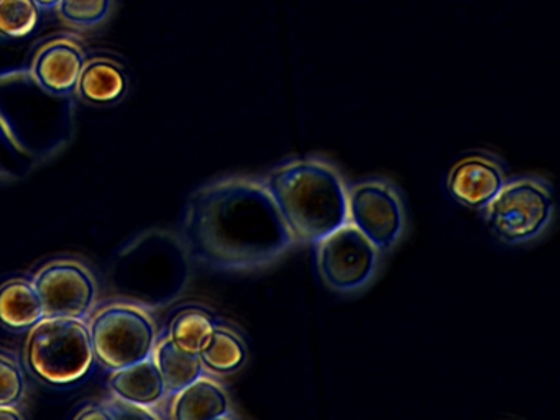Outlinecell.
I'll return each mask as SVG.
<instances>
[{"label": "cell", "mask_w": 560, "mask_h": 420, "mask_svg": "<svg viewBox=\"0 0 560 420\" xmlns=\"http://www.w3.org/2000/svg\"><path fill=\"white\" fill-rule=\"evenodd\" d=\"M27 394V380L21 363L12 354L0 351V404L21 406Z\"/></svg>", "instance_id": "obj_19"}, {"label": "cell", "mask_w": 560, "mask_h": 420, "mask_svg": "<svg viewBox=\"0 0 560 420\" xmlns=\"http://www.w3.org/2000/svg\"><path fill=\"white\" fill-rule=\"evenodd\" d=\"M61 19L74 26H94L109 15L110 0H61Z\"/></svg>", "instance_id": "obj_20"}, {"label": "cell", "mask_w": 560, "mask_h": 420, "mask_svg": "<svg viewBox=\"0 0 560 420\" xmlns=\"http://www.w3.org/2000/svg\"><path fill=\"white\" fill-rule=\"evenodd\" d=\"M214 318L205 308L188 307L173 317L168 337L183 350L199 354L215 327Z\"/></svg>", "instance_id": "obj_17"}, {"label": "cell", "mask_w": 560, "mask_h": 420, "mask_svg": "<svg viewBox=\"0 0 560 420\" xmlns=\"http://www.w3.org/2000/svg\"><path fill=\"white\" fill-rule=\"evenodd\" d=\"M296 245H317L349 222V187L320 158L291 160L261 179Z\"/></svg>", "instance_id": "obj_2"}, {"label": "cell", "mask_w": 560, "mask_h": 420, "mask_svg": "<svg viewBox=\"0 0 560 420\" xmlns=\"http://www.w3.org/2000/svg\"><path fill=\"white\" fill-rule=\"evenodd\" d=\"M129 82L119 62L107 58L84 62L77 91L84 101L94 105H110L126 95Z\"/></svg>", "instance_id": "obj_14"}, {"label": "cell", "mask_w": 560, "mask_h": 420, "mask_svg": "<svg viewBox=\"0 0 560 420\" xmlns=\"http://www.w3.org/2000/svg\"><path fill=\"white\" fill-rule=\"evenodd\" d=\"M320 278L334 291L353 294L375 279L382 253L355 226H340L317 243Z\"/></svg>", "instance_id": "obj_6"}, {"label": "cell", "mask_w": 560, "mask_h": 420, "mask_svg": "<svg viewBox=\"0 0 560 420\" xmlns=\"http://www.w3.org/2000/svg\"><path fill=\"white\" fill-rule=\"evenodd\" d=\"M170 397V419L218 420L234 417L228 390L206 374Z\"/></svg>", "instance_id": "obj_11"}, {"label": "cell", "mask_w": 560, "mask_h": 420, "mask_svg": "<svg viewBox=\"0 0 560 420\" xmlns=\"http://www.w3.org/2000/svg\"><path fill=\"white\" fill-rule=\"evenodd\" d=\"M45 317L44 304L34 282L9 279L0 285V325L11 331H28Z\"/></svg>", "instance_id": "obj_13"}, {"label": "cell", "mask_w": 560, "mask_h": 420, "mask_svg": "<svg viewBox=\"0 0 560 420\" xmlns=\"http://www.w3.org/2000/svg\"><path fill=\"white\" fill-rule=\"evenodd\" d=\"M74 419L114 420L106 400H103V402L86 404V406H83V409L78 410Z\"/></svg>", "instance_id": "obj_22"}, {"label": "cell", "mask_w": 560, "mask_h": 420, "mask_svg": "<svg viewBox=\"0 0 560 420\" xmlns=\"http://www.w3.org/2000/svg\"><path fill=\"white\" fill-rule=\"evenodd\" d=\"M0 419H11V420H21L24 419L21 410H19V406H5V404H0Z\"/></svg>", "instance_id": "obj_23"}, {"label": "cell", "mask_w": 560, "mask_h": 420, "mask_svg": "<svg viewBox=\"0 0 560 420\" xmlns=\"http://www.w3.org/2000/svg\"><path fill=\"white\" fill-rule=\"evenodd\" d=\"M27 334L25 366L42 383L71 389L93 374L97 360L84 318L44 317Z\"/></svg>", "instance_id": "obj_3"}, {"label": "cell", "mask_w": 560, "mask_h": 420, "mask_svg": "<svg viewBox=\"0 0 560 420\" xmlns=\"http://www.w3.org/2000/svg\"><path fill=\"white\" fill-rule=\"evenodd\" d=\"M506 183L503 166L487 153L460 158L448 171L447 190L462 206L485 210Z\"/></svg>", "instance_id": "obj_9"}, {"label": "cell", "mask_w": 560, "mask_h": 420, "mask_svg": "<svg viewBox=\"0 0 560 420\" xmlns=\"http://www.w3.org/2000/svg\"><path fill=\"white\" fill-rule=\"evenodd\" d=\"M107 386L113 396L150 409H155L168 397L162 374L153 363L152 357L130 366L110 371Z\"/></svg>", "instance_id": "obj_12"}, {"label": "cell", "mask_w": 560, "mask_h": 420, "mask_svg": "<svg viewBox=\"0 0 560 420\" xmlns=\"http://www.w3.org/2000/svg\"><path fill=\"white\" fill-rule=\"evenodd\" d=\"M349 223L380 253L398 245L406 232L401 196L385 179H366L349 189Z\"/></svg>", "instance_id": "obj_7"}, {"label": "cell", "mask_w": 560, "mask_h": 420, "mask_svg": "<svg viewBox=\"0 0 560 420\" xmlns=\"http://www.w3.org/2000/svg\"><path fill=\"white\" fill-rule=\"evenodd\" d=\"M553 194L540 177L508 180L485 207V222L491 235L506 245L534 242L552 222Z\"/></svg>", "instance_id": "obj_5"}, {"label": "cell", "mask_w": 560, "mask_h": 420, "mask_svg": "<svg viewBox=\"0 0 560 420\" xmlns=\"http://www.w3.org/2000/svg\"><path fill=\"white\" fill-rule=\"evenodd\" d=\"M35 2L40 5V9H57L61 0H35Z\"/></svg>", "instance_id": "obj_24"}, {"label": "cell", "mask_w": 560, "mask_h": 420, "mask_svg": "<svg viewBox=\"0 0 560 420\" xmlns=\"http://www.w3.org/2000/svg\"><path fill=\"white\" fill-rule=\"evenodd\" d=\"M42 9L35 0H0V38H25L40 22Z\"/></svg>", "instance_id": "obj_18"}, {"label": "cell", "mask_w": 560, "mask_h": 420, "mask_svg": "<svg viewBox=\"0 0 560 420\" xmlns=\"http://www.w3.org/2000/svg\"><path fill=\"white\" fill-rule=\"evenodd\" d=\"M84 52L73 39L61 38L47 43L32 62L35 82L51 95H67L77 92L83 71Z\"/></svg>", "instance_id": "obj_10"}, {"label": "cell", "mask_w": 560, "mask_h": 420, "mask_svg": "<svg viewBox=\"0 0 560 420\" xmlns=\"http://www.w3.org/2000/svg\"><path fill=\"white\" fill-rule=\"evenodd\" d=\"M152 360L162 374L168 397L205 374V366H202L199 354L183 350L168 335L156 341Z\"/></svg>", "instance_id": "obj_15"}, {"label": "cell", "mask_w": 560, "mask_h": 420, "mask_svg": "<svg viewBox=\"0 0 560 420\" xmlns=\"http://www.w3.org/2000/svg\"><path fill=\"white\" fill-rule=\"evenodd\" d=\"M189 261L222 272H250L280 261L294 245L261 179L229 176L189 196L179 223Z\"/></svg>", "instance_id": "obj_1"}, {"label": "cell", "mask_w": 560, "mask_h": 420, "mask_svg": "<svg viewBox=\"0 0 560 420\" xmlns=\"http://www.w3.org/2000/svg\"><path fill=\"white\" fill-rule=\"evenodd\" d=\"M35 289L44 304L45 317L88 318L97 302V282L93 272L74 259L47 262L35 272Z\"/></svg>", "instance_id": "obj_8"}, {"label": "cell", "mask_w": 560, "mask_h": 420, "mask_svg": "<svg viewBox=\"0 0 560 420\" xmlns=\"http://www.w3.org/2000/svg\"><path fill=\"white\" fill-rule=\"evenodd\" d=\"M88 325L97 363L107 371L147 360L159 341L152 315L129 302L104 305L91 314Z\"/></svg>", "instance_id": "obj_4"}, {"label": "cell", "mask_w": 560, "mask_h": 420, "mask_svg": "<svg viewBox=\"0 0 560 420\" xmlns=\"http://www.w3.org/2000/svg\"><path fill=\"white\" fill-rule=\"evenodd\" d=\"M199 358L205 371L228 376L244 366L247 361V347L234 330L215 325L211 337L199 351Z\"/></svg>", "instance_id": "obj_16"}, {"label": "cell", "mask_w": 560, "mask_h": 420, "mask_svg": "<svg viewBox=\"0 0 560 420\" xmlns=\"http://www.w3.org/2000/svg\"><path fill=\"white\" fill-rule=\"evenodd\" d=\"M109 406L110 413L114 420L119 419H156L159 413L150 407L139 406V404L127 402V400L119 399L113 396V399L106 400Z\"/></svg>", "instance_id": "obj_21"}]
</instances>
